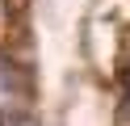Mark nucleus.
<instances>
[{
	"label": "nucleus",
	"mask_w": 130,
	"mask_h": 126,
	"mask_svg": "<svg viewBox=\"0 0 130 126\" xmlns=\"http://www.w3.org/2000/svg\"><path fill=\"white\" fill-rule=\"evenodd\" d=\"M13 97H17V80L9 76V67L0 63V105H9Z\"/></svg>",
	"instance_id": "nucleus-1"
},
{
	"label": "nucleus",
	"mask_w": 130,
	"mask_h": 126,
	"mask_svg": "<svg viewBox=\"0 0 130 126\" xmlns=\"http://www.w3.org/2000/svg\"><path fill=\"white\" fill-rule=\"evenodd\" d=\"M126 92H130V46H126Z\"/></svg>",
	"instance_id": "nucleus-2"
}]
</instances>
